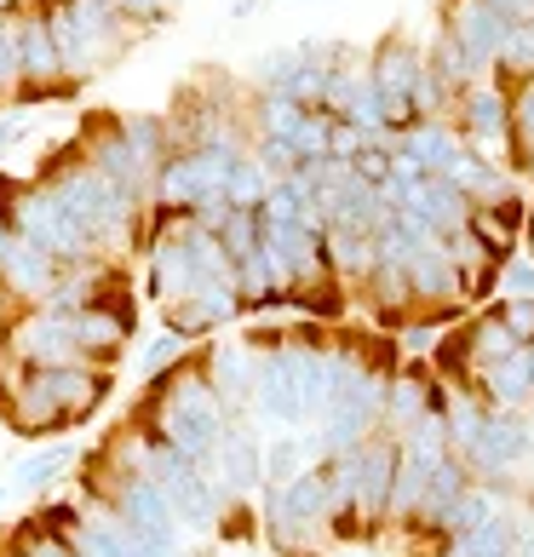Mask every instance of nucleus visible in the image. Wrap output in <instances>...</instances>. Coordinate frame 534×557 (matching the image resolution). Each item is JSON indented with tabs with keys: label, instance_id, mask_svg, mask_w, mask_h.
I'll return each instance as SVG.
<instances>
[{
	"label": "nucleus",
	"instance_id": "nucleus-1",
	"mask_svg": "<svg viewBox=\"0 0 534 557\" xmlns=\"http://www.w3.org/2000/svg\"><path fill=\"white\" fill-rule=\"evenodd\" d=\"M259 357L264 350L253 339H213L201 350V368H208V380L219 385V397L231 408H248L253 403V380H259Z\"/></svg>",
	"mask_w": 534,
	"mask_h": 557
},
{
	"label": "nucleus",
	"instance_id": "nucleus-2",
	"mask_svg": "<svg viewBox=\"0 0 534 557\" xmlns=\"http://www.w3.org/2000/svg\"><path fill=\"white\" fill-rule=\"evenodd\" d=\"M58 264L47 247H35V242H24V236H12V247H7V259H0V287H7V299L12 305H40L52 294V282H58Z\"/></svg>",
	"mask_w": 534,
	"mask_h": 557
},
{
	"label": "nucleus",
	"instance_id": "nucleus-3",
	"mask_svg": "<svg viewBox=\"0 0 534 557\" xmlns=\"http://www.w3.org/2000/svg\"><path fill=\"white\" fill-rule=\"evenodd\" d=\"M460 127L471 144H506L511 133V98L500 87H465L460 92Z\"/></svg>",
	"mask_w": 534,
	"mask_h": 557
},
{
	"label": "nucleus",
	"instance_id": "nucleus-4",
	"mask_svg": "<svg viewBox=\"0 0 534 557\" xmlns=\"http://www.w3.org/2000/svg\"><path fill=\"white\" fill-rule=\"evenodd\" d=\"M75 460H80V448L75 443H58V437H47V448H35V454H24L17 460V471H12V494H47V488H58L75 471Z\"/></svg>",
	"mask_w": 534,
	"mask_h": 557
},
{
	"label": "nucleus",
	"instance_id": "nucleus-5",
	"mask_svg": "<svg viewBox=\"0 0 534 557\" xmlns=\"http://www.w3.org/2000/svg\"><path fill=\"white\" fill-rule=\"evenodd\" d=\"M196 357V345L190 339H184L178 334V327H167V322H161V334L150 339V345H144L138 350V380H156V374H173V368L178 362H190Z\"/></svg>",
	"mask_w": 534,
	"mask_h": 557
},
{
	"label": "nucleus",
	"instance_id": "nucleus-6",
	"mask_svg": "<svg viewBox=\"0 0 534 557\" xmlns=\"http://www.w3.org/2000/svg\"><path fill=\"white\" fill-rule=\"evenodd\" d=\"M305 471V448L299 443H264V488H282Z\"/></svg>",
	"mask_w": 534,
	"mask_h": 557
},
{
	"label": "nucleus",
	"instance_id": "nucleus-7",
	"mask_svg": "<svg viewBox=\"0 0 534 557\" xmlns=\"http://www.w3.org/2000/svg\"><path fill=\"white\" fill-rule=\"evenodd\" d=\"M110 7L127 17V29L138 35V29H161L167 17L178 12V0H110Z\"/></svg>",
	"mask_w": 534,
	"mask_h": 557
},
{
	"label": "nucleus",
	"instance_id": "nucleus-8",
	"mask_svg": "<svg viewBox=\"0 0 534 557\" xmlns=\"http://www.w3.org/2000/svg\"><path fill=\"white\" fill-rule=\"evenodd\" d=\"M24 138H29V110H17V104L0 110V161H7Z\"/></svg>",
	"mask_w": 534,
	"mask_h": 557
},
{
	"label": "nucleus",
	"instance_id": "nucleus-9",
	"mask_svg": "<svg viewBox=\"0 0 534 557\" xmlns=\"http://www.w3.org/2000/svg\"><path fill=\"white\" fill-rule=\"evenodd\" d=\"M7 247H12V219H7V208H0V259H7Z\"/></svg>",
	"mask_w": 534,
	"mask_h": 557
},
{
	"label": "nucleus",
	"instance_id": "nucleus-10",
	"mask_svg": "<svg viewBox=\"0 0 534 557\" xmlns=\"http://www.w3.org/2000/svg\"><path fill=\"white\" fill-rule=\"evenodd\" d=\"M7 500H12V483H0V511H7Z\"/></svg>",
	"mask_w": 534,
	"mask_h": 557
},
{
	"label": "nucleus",
	"instance_id": "nucleus-11",
	"mask_svg": "<svg viewBox=\"0 0 534 557\" xmlns=\"http://www.w3.org/2000/svg\"><path fill=\"white\" fill-rule=\"evenodd\" d=\"M276 557H282V552H276Z\"/></svg>",
	"mask_w": 534,
	"mask_h": 557
}]
</instances>
